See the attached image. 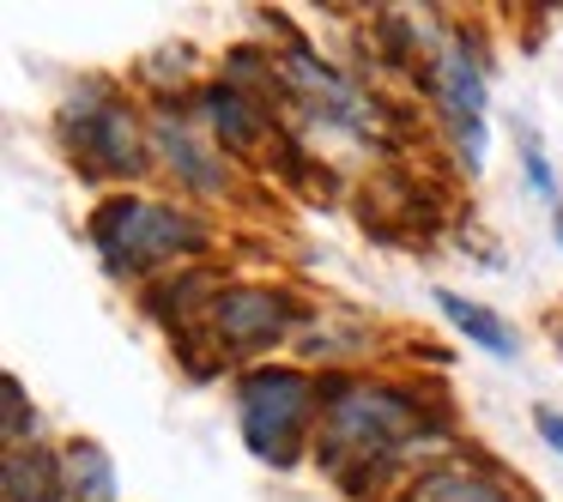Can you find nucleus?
<instances>
[{
  "mask_svg": "<svg viewBox=\"0 0 563 502\" xmlns=\"http://www.w3.org/2000/svg\"><path fill=\"white\" fill-rule=\"evenodd\" d=\"M91 243L103 248V260H110V272H146V267H164V260L176 255H195V248H207V224L188 219L183 207H158V200H103L98 212H91Z\"/></svg>",
  "mask_w": 563,
  "mask_h": 502,
  "instance_id": "1",
  "label": "nucleus"
},
{
  "mask_svg": "<svg viewBox=\"0 0 563 502\" xmlns=\"http://www.w3.org/2000/svg\"><path fill=\"white\" fill-rule=\"evenodd\" d=\"M321 405V388L303 376V369H249L236 381V412H243V436L261 460L291 466L297 448L309 436V417Z\"/></svg>",
  "mask_w": 563,
  "mask_h": 502,
  "instance_id": "2",
  "label": "nucleus"
},
{
  "mask_svg": "<svg viewBox=\"0 0 563 502\" xmlns=\"http://www.w3.org/2000/svg\"><path fill=\"white\" fill-rule=\"evenodd\" d=\"M62 140L86 176H140L146 170V146H140L134 110L103 79H91L62 110Z\"/></svg>",
  "mask_w": 563,
  "mask_h": 502,
  "instance_id": "3",
  "label": "nucleus"
},
{
  "mask_svg": "<svg viewBox=\"0 0 563 502\" xmlns=\"http://www.w3.org/2000/svg\"><path fill=\"white\" fill-rule=\"evenodd\" d=\"M303 321V303L291 291H267V285H236L212 309V333L224 352H267Z\"/></svg>",
  "mask_w": 563,
  "mask_h": 502,
  "instance_id": "4",
  "label": "nucleus"
},
{
  "mask_svg": "<svg viewBox=\"0 0 563 502\" xmlns=\"http://www.w3.org/2000/svg\"><path fill=\"white\" fill-rule=\"evenodd\" d=\"M437 91H442V103H449L454 134H461L466 170H478V164H485V74H478V62H466V55H442Z\"/></svg>",
  "mask_w": 563,
  "mask_h": 502,
  "instance_id": "5",
  "label": "nucleus"
},
{
  "mask_svg": "<svg viewBox=\"0 0 563 502\" xmlns=\"http://www.w3.org/2000/svg\"><path fill=\"white\" fill-rule=\"evenodd\" d=\"M200 110H207L212 134H219L231 152H255L261 140H267V110H255V103H249L236 86H224V79L200 91Z\"/></svg>",
  "mask_w": 563,
  "mask_h": 502,
  "instance_id": "6",
  "label": "nucleus"
},
{
  "mask_svg": "<svg viewBox=\"0 0 563 502\" xmlns=\"http://www.w3.org/2000/svg\"><path fill=\"white\" fill-rule=\"evenodd\" d=\"M7 502H67V466L49 448H7Z\"/></svg>",
  "mask_w": 563,
  "mask_h": 502,
  "instance_id": "7",
  "label": "nucleus"
},
{
  "mask_svg": "<svg viewBox=\"0 0 563 502\" xmlns=\"http://www.w3.org/2000/svg\"><path fill=\"white\" fill-rule=\"evenodd\" d=\"M219 297H224L219 272L195 267V272H183V279H170V285H158V291H152V315L170 321L176 333H188V321H195L200 309H219Z\"/></svg>",
  "mask_w": 563,
  "mask_h": 502,
  "instance_id": "8",
  "label": "nucleus"
},
{
  "mask_svg": "<svg viewBox=\"0 0 563 502\" xmlns=\"http://www.w3.org/2000/svg\"><path fill=\"white\" fill-rule=\"evenodd\" d=\"M158 146H164L170 170L183 176L188 188H200V194H224V170H219V164H207V152H200L195 140L183 134V122H176V103H164V115H158Z\"/></svg>",
  "mask_w": 563,
  "mask_h": 502,
  "instance_id": "9",
  "label": "nucleus"
},
{
  "mask_svg": "<svg viewBox=\"0 0 563 502\" xmlns=\"http://www.w3.org/2000/svg\"><path fill=\"white\" fill-rule=\"evenodd\" d=\"M62 466H67V502H115V466L98 442H67L62 448Z\"/></svg>",
  "mask_w": 563,
  "mask_h": 502,
  "instance_id": "10",
  "label": "nucleus"
},
{
  "mask_svg": "<svg viewBox=\"0 0 563 502\" xmlns=\"http://www.w3.org/2000/svg\"><path fill=\"white\" fill-rule=\"evenodd\" d=\"M430 303H437L442 315H449V321H454V327H461L473 345H485L490 357H515V333H509V321H497L485 303H466L461 291H437Z\"/></svg>",
  "mask_w": 563,
  "mask_h": 502,
  "instance_id": "11",
  "label": "nucleus"
},
{
  "mask_svg": "<svg viewBox=\"0 0 563 502\" xmlns=\"http://www.w3.org/2000/svg\"><path fill=\"white\" fill-rule=\"evenodd\" d=\"M0 393H7V442L25 448V436H37V412L25 405V381L7 376V381H0Z\"/></svg>",
  "mask_w": 563,
  "mask_h": 502,
  "instance_id": "12",
  "label": "nucleus"
},
{
  "mask_svg": "<svg viewBox=\"0 0 563 502\" xmlns=\"http://www.w3.org/2000/svg\"><path fill=\"white\" fill-rule=\"evenodd\" d=\"M533 424H539V436H545L551 448L563 454V412H551V405H539V412H533Z\"/></svg>",
  "mask_w": 563,
  "mask_h": 502,
  "instance_id": "13",
  "label": "nucleus"
},
{
  "mask_svg": "<svg viewBox=\"0 0 563 502\" xmlns=\"http://www.w3.org/2000/svg\"><path fill=\"white\" fill-rule=\"evenodd\" d=\"M527 176H533V188H545V194H551V170H545V158H539V152H527Z\"/></svg>",
  "mask_w": 563,
  "mask_h": 502,
  "instance_id": "14",
  "label": "nucleus"
},
{
  "mask_svg": "<svg viewBox=\"0 0 563 502\" xmlns=\"http://www.w3.org/2000/svg\"><path fill=\"white\" fill-rule=\"evenodd\" d=\"M551 333H558V352H563V321H558V327H551Z\"/></svg>",
  "mask_w": 563,
  "mask_h": 502,
  "instance_id": "15",
  "label": "nucleus"
},
{
  "mask_svg": "<svg viewBox=\"0 0 563 502\" xmlns=\"http://www.w3.org/2000/svg\"><path fill=\"white\" fill-rule=\"evenodd\" d=\"M558 243H563V207H558Z\"/></svg>",
  "mask_w": 563,
  "mask_h": 502,
  "instance_id": "16",
  "label": "nucleus"
}]
</instances>
